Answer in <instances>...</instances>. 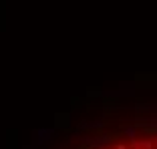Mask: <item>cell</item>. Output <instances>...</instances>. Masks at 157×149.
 I'll return each mask as SVG.
<instances>
[{"mask_svg": "<svg viewBox=\"0 0 157 149\" xmlns=\"http://www.w3.org/2000/svg\"><path fill=\"white\" fill-rule=\"evenodd\" d=\"M113 149H129V147H127V145H125V143H117V145H115V147H113Z\"/></svg>", "mask_w": 157, "mask_h": 149, "instance_id": "obj_1", "label": "cell"}]
</instances>
